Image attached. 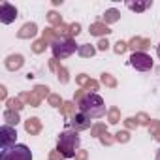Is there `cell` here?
<instances>
[{
    "instance_id": "cell-1",
    "label": "cell",
    "mask_w": 160,
    "mask_h": 160,
    "mask_svg": "<svg viewBox=\"0 0 160 160\" xmlns=\"http://www.w3.org/2000/svg\"><path fill=\"white\" fill-rule=\"evenodd\" d=\"M79 113H83L85 117H89L91 121L92 119H102L106 115V104H104V98L91 92V94H85L81 100H79Z\"/></svg>"
},
{
    "instance_id": "cell-2",
    "label": "cell",
    "mask_w": 160,
    "mask_h": 160,
    "mask_svg": "<svg viewBox=\"0 0 160 160\" xmlns=\"http://www.w3.org/2000/svg\"><path fill=\"white\" fill-rule=\"evenodd\" d=\"M79 145H81V138L75 130H66L58 136V143H57V149L60 151V154L64 158H73Z\"/></svg>"
},
{
    "instance_id": "cell-3",
    "label": "cell",
    "mask_w": 160,
    "mask_h": 160,
    "mask_svg": "<svg viewBox=\"0 0 160 160\" xmlns=\"http://www.w3.org/2000/svg\"><path fill=\"white\" fill-rule=\"evenodd\" d=\"M0 160H32V152L27 145L15 143L12 147L0 149Z\"/></svg>"
},
{
    "instance_id": "cell-4",
    "label": "cell",
    "mask_w": 160,
    "mask_h": 160,
    "mask_svg": "<svg viewBox=\"0 0 160 160\" xmlns=\"http://www.w3.org/2000/svg\"><path fill=\"white\" fill-rule=\"evenodd\" d=\"M51 49H53L55 58H68L77 51V45L70 38H58V40H55L51 43Z\"/></svg>"
},
{
    "instance_id": "cell-5",
    "label": "cell",
    "mask_w": 160,
    "mask_h": 160,
    "mask_svg": "<svg viewBox=\"0 0 160 160\" xmlns=\"http://www.w3.org/2000/svg\"><path fill=\"white\" fill-rule=\"evenodd\" d=\"M130 66L136 68L138 72H149L152 68V58L143 51H136L130 55Z\"/></svg>"
},
{
    "instance_id": "cell-6",
    "label": "cell",
    "mask_w": 160,
    "mask_h": 160,
    "mask_svg": "<svg viewBox=\"0 0 160 160\" xmlns=\"http://www.w3.org/2000/svg\"><path fill=\"white\" fill-rule=\"evenodd\" d=\"M15 138H17L15 128L10 126V124H4L2 128H0V149H6V147L15 145Z\"/></svg>"
},
{
    "instance_id": "cell-7",
    "label": "cell",
    "mask_w": 160,
    "mask_h": 160,
    "mask_svg": "<svg viewBox=\"0 0 160 160\" xmlns=\"http://www.w3.org/2000/svg\"><path fill=\"white\" fill-rule=\"evenodd\" d=\"M17 19V8L10 2H2L0 4V23L2 25H10Z\"/></svg>"
},
{
    "instance_id": "cell-8",
    "label": "cell",
    "mask_w": 160,
    "mask_h": 160,
    "mask_svg": "<svg viewBox=\"0 0 160 160\" xmlns=\"http://www.w3.org/2000/svg\"><path fill=\"white\" fill-rule=\"evenodd\" d=\"M72 126L75 128V132H77V130H87V128L91 126V119L85 117L83 113H77V115L73 117V121H72Z\"/></svg>"
},
{
    "instance_id": "cell-9",
    "label": "cell",
    "mask_w": 160,
    "mask_h": 160,
    "mask_svg": "<svg viewBox=\"0 0 160 160\" xmlns=\"http://www.w3.org/2000/svg\"><path fill=\"white\" fill-rule=\"evenodd\" d=\"M151 4H152V2H126V6H128L130 10H134V12H143V10H147Z\"/></svg>"
},
{
    "instance_id": "cell-10",
    "label": "cell",
    "mask_w": 160,
    "mask_h": 160,
    "mask_svg": "<svg viewBox=\"0 0 160 160\" xmlns=\"http://www.w3.org/2000/svg\"><path fill=\"white\" fill-rule=\"evenodd\" d=\"M156 55H158V58H160V43H158V47H156Z\"/></svg>"
},
{
    "instance_id": "cell-11",
    "label": "cell",
    "mask_w": 160,
    "mask_h": 160,
    "mask_svg": "<svg viewBox=\"0 0 160 160\" xmlns=\"http://www.w3.org/2000/svg\"><path fill=\"white\" fill-rule=\"evenodd\" d=\"M156 160H160V151H158V154H156Z\"/></svg>"
}]
</instances>
